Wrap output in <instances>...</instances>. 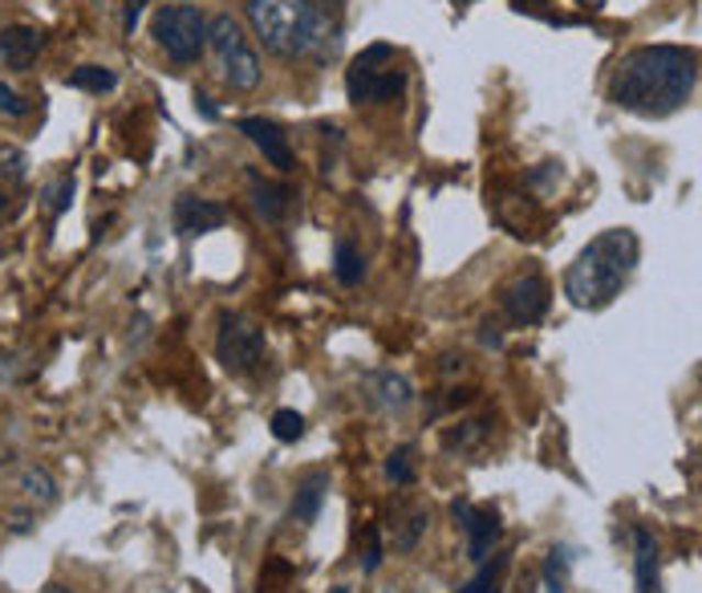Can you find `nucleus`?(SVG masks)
I'll list each match as a JSON object with an SVG mask.
<instances>
[{"mask_svg": "<svg viewBox=\"0 0 702 593\" xmlns=\"http://www.w3.org/2000/svg\"><path fill=\"white\" fill-rule=\"evenodd\" d=\"M637 265V236L629 228L601 232L565 272V296L577 310H601L622 293Z\"/></svg>", "mask_w": 702, "mask_h": 593, "instance_id": "nucleus-2", "label": "nucleus"}, {"mask_svg": "<svg viewBox=\"0 0 702 593\" xmlns=\"http://www.w3.org/2000/svg\"><path fill=\"white\" fill-rule=\"evenodd\" d=\"M366 387H370V399L378 406H386V411H402V406H411L414 403V391H411V382L402 374H394V370H378V374L366 378Z\"/></svg>", "mask_w": 702, "mask_h": 593, "instance_id": "nucleus-16", "label": "nucleus"}, {"mask_svg": "<svg viewBox=\"0 0 702 593\" xmlns=\"http://www.w3.org/2000/svg\"><path fill=\"white\" fill-rule=\"evenodd\" d=\"M321 4H325V16H330V9H333V13H337V9H342L345 0H321Z\"/></svg>", "mask_w": 702, "mask_h": 593, "instance_id": "nucleus-32", "label": "nucleus"}, {"mask_svg": "<svg viewBox=\"0 0 702 593\" xmlns=\"http://www.w3.org/2000/svg\"><path fill=\"white\" fill-rule=\"evenodd\" d=\"M239 131L253 138L256 147L265 150V159L277 167V171H289L292 167V147H289V138H285V131H280L277 122H268V119H239Z\"/></svg>", "mask_w": 702, "mask_h": 593, "instance_id": "nucleus-12", "label": "nucleus"}, {"mask_svg": "<svg viewBox=\"0 0 702 593\" xmlns=\"http://www.w3.org/2000/svg\"><path fill=\"white\" fill-rule=\"evenodd\" d=\"M508 566H512V553H495L491 561H479V573L467 581L464 593H500Z\"/></svg>", "mask_w": 702, "mask_h": 593, "instance_id": "nucleus-18", "label": "nucleus"}, {"mask_svg": "<svg viewBox=\"0 0 702 593\" xmlns=\"http://www.w3.org/2000/svg\"><path fill=\"white\" fill-rule=\"evenodd\" d=\"M361 573H378L382 566V537H378V528H366V537H361Z\"/></svg>", "mask_w": 702, "mask_h": 593, "instance_id": "nucleus-26", "label": "nucleus"}, {"mask_svg": "<svg viewBox=\"0 0 702 593\" xmlns=\"http://www.w3.org/2000/svg\"><path fill=\"white\" fill-rule=\"evenodd\" d=\"M333 272H337L342 284H358L366 277V257L349 240H337V248H333Z\"/></svg>", "mask_w": 702, "mask_h": 593, "instance_id": "nucleus-19", "label": "nucleus"}, {"mask_svg": "<svg viewBox=\"0 0 702 593\" xmlns=\"http://www.w3.org/2000/svg\"><path fill=\"white\" fill-rule=\"evenodd\" d=\"M41 45H45V33L33 25H9L0 29V57L9 69H29L37 61Z\"/></svg>", "mask_w": 702, "mask_h": 593, "instance_id": "nucleus-11", "label": "nucleus"}, {"mask_svg": "<svg viewBox=\"0 0 702 593\" xmlns=\"http://www.w3.org/2000/svg\"><path fill=\"white\" fill-rule=\"evenodd\" d=\"M268 342L265 329L244 317V313H224L220 317V337H215V358L224 362V370L232 374H253L256 366L265 362Z\"/></svg>", "mask_w": 702, "mask_h": 593, "instance_id": "nucleus-7", "label": "nucleus"}, {"mask_svg": "<svg viewBox=\"0 0 702 593\" xmlns=\"http://www.w3.org/2000/svg\"><path fill=\"white\" fill-rule=\"evenodd\" d=\"M386 57H394V49L390 45H370L366 54L349 66V74H345V90H349V102H390L394 94H402L406 90V74L394 66H378V61H386Z\"/></svg>", "mask_w": 702, "mask_h": 593, "instance_id": "nucleus-6", "label": "nucleus"}, {"mask_svg": "<svg viewBox=\"0 0 702 593\" xmlns=\"http://www.w3.org/2000/svg\"><path fill=\"white\" fill-rule=\"evenodd\" d=\"M565 573H569V557H565V549H553L544 561V590L565 593Z\"/></svg>", "mask_w": 702, "mask_h": 593, "instance_id": "nucleus-23", "label": "nucleus"}, {"mask_svg": "<svg viewBox=\"0 0 702 593\" xmlns=\"http://www.w3.org/2000/svg\"><path fill=\"white\" fill-rule=\"evenodd\" d=\"M272 435H277L280 444H297V439L305 435V418L285 406V411H277V415H272Z\"/></svg>", "mask_w": 702, "mask_h": 593, "instance_id": "nucleus-22", "label": "nucleus"}, {"mask_svg": "<svg viewBox=\"0 0 702 593\" xmlns=\"http://www.w3.org/2000/svg\"><path fill=\"white\" fill-rule=\"evenodd\" d=\"M450 513H455V521H459L467 533V557H471V561H488L491 549H495L500 537H504L500 516L491 513V508H471L467 500H455Z\"/></svg>", "mask_w": 702, "mask_h": 593, "instance_id": "nucleus-9", "label": "nucleus"}, {"mask_svg": "<svg viewBox=\"0 0 702 593\" xmlns=\"http://www.w3.org/2000/svg\"><path fill=\"white\" fill-rule=\"evenodd\" d=\"M29 102L21 94H16V90H9V86H4V81H0V114H13V119H25L29 114Z\"/></svg>", "mask_w": 702, "mask_h": 593, "instance_id": "nucleus-28", "label": "nucleus"}, {"mask_svg": "<svg viewBox=\"0 0 702 593\" xmlns=\"http://www.w3.org/2000/svg\"><path fill=\"white\" fill-rule=\"evenodd\" d=\"M196 102H199V110H203V114H208V119H220V110L212 107V98H203V94H199Z\"/></svg>", "mask_w": 702, "mask_h": 593, "instance_id": "nucleus-31", "label": "nucleus"}, {"mask_svg": "<svg viewBox=\"0 0 702 593\" xmlns=\"http://www.w3.org/2000/svg\"><path fill=\"white\" fill-rule=\"evenodd\" d=\"M414 451L411 447H398L394 456L386 459V475H390V480H394V484H414Z\"/></svg>", "mask_w": 702, "mask_h": 593, "instance_id": "nucleus-25", "label": "nucleus"}, {"mask_svg": "<svg viewBox=\"0 0 702 593\" xmlns=\"http://www.w3.org/2000/svg\"><path fill=\"white\" fill-rule=\"evenodd\" d=\"M699 81V57L694 49L678 45H642L625 54L610 74L613 107L642 114V119H666L690 102Z\"/></svg>", "mask_w": 702, "mask_h": 593, "instance_id": "nucleus-1", "label": "nucleus"}, {"mask_svg": "<svg viewBox=\"0 0 702 593\" xmlns=\"http://www.w3.org/2000/svg\"><path fill=\"white\" fill-rule=\"evenodd\" d=\"M483 432H488V423H464L459 432L447 435V447H476L483 439Z\"/></svg>", "mask_w": 702, "mask_h": 593, "instance_id": "nucleus-27", "label": "nucleus"}, {"mask_svg": "<svg viewBox=\"0 0 702 593\" xmlns=\"http://www.w3.org/2000/svg\"><path fill=\"white\" fill-rule=\"evenodd\" d=\"M146 0H126V21H122V29L126 33H134V25H138V13H143Z\"/></svg>", "mask_w": 702, "mask_h": 593, "instance_id": "nucleus-30", "label": "nucleus"}, {"mask_svg": "<svg viewBox=\"0 0 702 593\" xmlns=\"http://www.w3.org/2000/svg\"><path fill=\"white\" fill-rule=\"evenodd\" d=\"M426 528V513L423 508H419V513H411V521H406V528H402V533H398V549H414V540H419V533H423Z\"/></svg>", "mask_w": 702, "mask_h": 593, "instance_id": "nucleus-29", "label": "nucleus"}, {"mask_svg": "<svg viewBox=\"0 0 702 593\" xmlns=\"http://www.w3.org/2000/svg\"><path fill=\"white\" fill-rule=\"evenodd\" d=\"M208 45H212L215 66H220V74H224V81L232 90H256V86H260V57L253 54L244 29H239L232 16L208 21Z\"/></svg>", "mask_w": 702, "mask_h": 593, "instance_id": "nucleus-4", "label": "nucleus"}, {"mask_svg": "<svg viewBox=\"0 0 702 593\" xmlns=\"http://www.w3.org/2000/svg\"><path fill=\"white\" fill-rule=\"evenodd\" d=\"M25 191V155L16 147H0V220H9L21 208Z\"/></svg>", "mask_w": 702, "mask_h": 593, "instance_id": "nucleus-13", "label": "nucleus"}, {"mask_svg": "<svg viewBox=\"0 0 702 593\" xmlns=\"http://www.w3.org/2000/svg\"><path fill=\"white\" fill-rule=\"evenodd\" d=\"M69 86H74V90H90V94H110V90L119 86V74L107 66H81L69 74Z\"/></svg>", "mask_w": 702, "mask_h": 593, "instance_id": "nucleus-20", "label": "nucleus"}, {"mask_svg": "<svg viewBox=\"0 0 702 593\" xmlns=\"http://www.w3.org/2000/svg\"><path fill=\"white\" fill-rule=\"evenodd\" d=\"M248 188H253V208L268 220V224L285 220V212H289V200H292V191L285 188V183H272V179L248 171Z\"/></svg>", "mask_w": 702, "mask_h": 593, "instance_id": "nucleus-15", "label": "nucleus"}, {"mask_svg": "<svg viewBox=\"0 0 702 593\" xmlns=\"http://www.w3.org/2000/svg\"><path fill=\"white\" fill-rule=\"evenodd\" d=\"M21 484H25L29 496L41 500V504H54V500H57V484H54V475L45 472V468H29V472L21 475Z\"/></svg>", "mask_w": 702, "mask_h": 593, "instance_id": "nucleus-21", "label": "nucleus"}, {"mask_svg": "<svg viewBox=\"0 0 702 593\" xmlns=\"http://www.w3.org/2000/svg\"><path fill=\"white\" fill-rule=\"evenodd\" d=\"M248 25L268 54L305 57L325 41L330 16L313 0H248Z\"/></svg>", "mask_w": 702, "mask_h": 593, "instance_id": "nucleus-3", "label": "nucleus"}, {"mask_svg": "<svg viewBox=\"0 0 702 593\" xmlns=\"http://www.w3.org/2000/svg\"><path fill=\"white\" fill-rule=\"evenodd\" d=\"M151 33L167 49V57L179 61V66L196 61L203 54V45H208V21L191 4H167V9H159L155 21H151Z\"/></svg>", "mask_w": 702, "mask_h": 593, "instance_id": "nucleus-5", "label": "nucleus"}, {"mask_svg": "<svg viewBox=\"0 0 702 593\" xmlns=\"http://www.w3.org/2000/svg\"><path fill=\"white\" fill-rule=\"evenodd\" d=\"M171 220H175V232H179V236H203V232L224 228L227 208L215 200H199V195H179Z\"/></svg>", "mask_w": 702, "mask_h": 593, "instance_id": "nucleus-10", "label": "nucleus"}, {"mask_svg": "<svg viewBox=\"0 0 702 593\" xmlns=\"http://www.w3.org/2000/svg\"><path fill=\"white\" fill-rule=\"evenodd\" d=\"M325 492H330V475L325 472H313L301 480V488H297V500H292V521L297 525H313L321 513V500H325Z\"/></svg>", "mask_w": 702, "mask_h": 593, "instance_id": "nucleus-17", "label": "nucleus"}, {"mask_svg": "<svg viewBox=\"0 0 702 593\" xmlns=\"http://www.w3.org/2000/svg\"><path fill=\"white\" fill-rule=\"evenodd\" d=\"M634 581L637 593H662V573H658V540L646 528H634Z\"/></svg>", "mask_w": 702, "mask_h": 593, "instance_id": "nucleus-14", "label": "nucleus"}, {"mask_svg": "<svg viewBox=\"0 0 702 593\" xmlns=\"http://www.w3.org/2000/svg\"><path fill=\"white\" fill-rule=\"evenodd\" d=\"M581 4H589V9H597V4H601V0H581Z\"/></svg>", "mask_w": 702, "mask_h": 593, "instance_id": "nucleus-33", "label": "nucleus"}, {"mask_svg": "<svg viewBox=\"0 0 702 593\" xmlns=\"http://www.w3.org/2000/svg\"><path fill=\"white\" fill-rule=\"evenodd\" d=\"M69 203H74V179L69 176H62L57 183L45 188V208H49V216H62Z\"/></svg>", "mask_w": 702, "mask_h": 593, "instance_id": "nucleus-24", "label": "nucleus"}, {"mask_svg": "<svg viewBox=\"0 0 702 593\" xmlns=\"http://www.w3.org/2000/svg\"><path fill=\"white\" fill-rule=\"evenodd\" d=\"M548 296L553 293H548V281H544L541 272H524V277L504 284L500 305H504V313L516 325H536L548 313Z\"/></svg>", "mask_w": 702, "mask_h": 593, "instance_id": "nucleus-8", "label": "nucleus"}]
</instances>
